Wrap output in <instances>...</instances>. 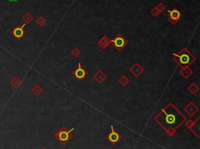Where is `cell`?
<instances>
[{
    "instance_id": "obj_1",
    "label": "cell",
    "mask_w": 200,
    "mask_h": 149,
    "mask_svg": "<svg viewBox=\"0 0 200 149\" xmlns=\"http://www.w3.org/2000/svg\"><path fill=\"white\" fill-rule=\"evenodd\" d=\"M156 119L166 130H170L178 127L183 122L185 117L172 104H170L161 111Z\"/></svg>"
},
{
    "instance_id": "obj_2",
    "label": "cell",
    "mask_w": 200,
    "mask_h": 149,
    "mask_svg": "<svg viewBox=\"0 0 200 149\" xmlns=\"http://www.w3.org/2000/svg\"><path fill=\"white\" fill-rule=\"evenodd\" d=\"M175 56H177L176 60L178 61V64L181 65V66H187L193 61L192 55L187 51H183L178 55H175Z\"/></svg>"
},
{
    "instance_id": "obj_3",
    "label": "cell",
    "mask_w": 200,
    "mask_h": 149,
    "mask_svg": "<svg viewBox=\"0 0 200 149\" xmlns=\"http://www.w3.org/2000/svg\"><path fill=\"white\" fill-rule=\"evenodd\" d=\"M74 130V128H72L70 130H66L65 128H63L57 133L56 136V138H58L60 141L62 142L63 144H64L66 141H68L70 138H72V136H70V133Z\"/></svg>"
},
{
    "instance_id": "obj_4",
    "label": "cell",
    "mask_w": 200,
    "mask_h": 149,
    "mask_svg": "<svg viewBox=\"0 0 200 149\" xmlns=\"http://www.w3.org/2000/svg\"><path fill=\"white\" fill-rule=\"evenodd\" d=\"M74 76H75L76 78H78V79L79 80H81L83 79V78H85L86 76H87V72H86V70H85V69L81 66V63H79L78 64V67L75 70V71H74Z\"/></svg>"
},
{
    "instance_id": "obj_5",
    "label": "cell",
    "mask_w": 200,
    "mask_h": 149,
    "mask_svg": "<svg viewBox=\"0 0 200 149\" xmlns=\"http://www.w3.org/2000/svg\"><path fill=\"white\" fill-rule=\"evenodd\" d=\"M24 27H25V24H23L21 27H17L16 28L13 29V30L12 31V34H13V35L14 36L15 38H18V39L23 38L25 34V31H24Z\"/></svg>"
},
{
    "instance_id": "obj_6",
    "label": "cell",
    "mask_w": 200,
    "mask_h": 149,
    "mask_svg": "<svg viewBox=\"0 0 200 149\" xmlns=\"http://www.w3.org/2000/svg\"><path fill=\"white\" fill-rule=\"evenodd\" d=\"M112 42H113V45L115 46L116 48L119 49H122V48L125 46V43H126L124 38L121 37V36H117V37H116V38L112 41Z\"/></svg>"
},
{
    "instance_id": "obj_7",
    "label": "cell",
    "mask_w": 200,
    "mask_h": 149,
    "mask_svg": "<svg viewBox=\"0 0 200 149\" xmlns=\"http://www.w3.org/2000/svg\"><path fill=\"white\" fill-rule=\"evenodd\" d=\"M108 138H109L110 141L112 142V143H116V142L118 141L120 139V135L117 134L116 131H114L113 126H111V132L109 134Z\"/></svg>"
},
{
    "instance_id": "obj_8",
    "label": "cell",
    "mask_w": 200,
    "mask_h": 149,
    "mask_svg": "<svg viewBox=\"0 0 200 149\" xmlns=\"http://www.w3.org/2000/svg\"><path fill=\"white\" fill-rule=\"evenodd\" d=\"M169 15H170V17L171 20H173V21H178L180 18L181 14H180V12L178 11V10H175V9H174V10L169 11Z\"/></svg>"
},
{
    "instance_id": "obj_9",
    "label": "cell",
    "mask_w": 200,
    "mask_h": 149,
    "mask_svg": "<svg viewBox=\"0 0 200 149\" xmlns=\"http://www.w3.org/2000/svg\"><path fill=\"white\" fill-rule=\"evenodd\" d=\"M11 84L14 86V87H17V86L20 84V81L18 80V78H14L11 81Z\"/></svg>"
},
{
    "instance_id": "obj_10",
    "label": "cell",
    "mask_w": 200,
    "mask_h": 149,
    "mask_svg": "<svg viewBox=\"0 0 200 149\" xmlns=\"http://www.w3.org/2000/svg\"><path fill=\"white\" fill-rule=\"evenodd\" d=\"M24 20L25 21H26L27 23H28V22H30L31 20H32V17H31L30 15H29V13H27L26 15L24 17Z\"/></svg>"
},
{
    "instance_id": "obj_11",
    "label": "cell",
    "mask_w": 200,
    "mask_h": 149,
    "mask_svg": "<svg viewBox=\"0 0 200 149\" xmlns=\"http://www.w3.org/2000/svg\"><path fill=\"white\" fill-rule=\"evenodd\" d=\"M11 2H16V1H17V0H10Z\"/></svg>"
}]
</instances>
